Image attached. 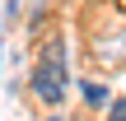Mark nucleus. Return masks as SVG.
I'll list each match as a JSON object with an SVG mask.
<instances>
[{"label":"nucleus","instance_id":"f257e3e1","mask_svg":"<svg viewBox=\"0 0 126 121\" xmlns=\"http://www.w3.org/2000/svg\"><path fill=\"white\" fill-rule=\"evenodd\" d=\"M65 42L61 37H47V47H42V61L33 65V93H37V103H47V107H61L65 103Z\"/></svg>","mask_w":126,"mask_h":121},{"label":"nucleus","instance_id":"f03ea898","mask_svg":"<svg viewBox=\"0 0 126 121\" xmlns=\"http://www.w3.org/2000/svg\"><path fill=\"white\" fill-rule=\"evenodd\" d=\"M84 103L98 112V107H108L112 103V93H108V84H98V79H84Z\"/></svg>","mask_w":126,"mask_h":121},{"label":"nucleus","instance_id":"7ed1b4c3","mask_svg":"<svg viewBox=\"0 0 126 121\" xmlns=\"http://www.w3.org/2000/svg\"><path fill=\"white\" fill-rule=\"evenodd\" d=\"M108 121H126V98H112L108 103Z\"/></svg>","mask_w":126,"mask_h":121},{"label":"nucleus","instance_id":"20e7f679","mask_svg":"<svg viewBox=\"0 0 126 121\" xmlns=\"http://www.w3.org/2000/svg\"><path fill=\"white\" fill-rule=\"evenodd\" d=\"M47 121H61V117H47Z\"/></svg>","mask_w":126,"mask_h":121}]
</instances>
